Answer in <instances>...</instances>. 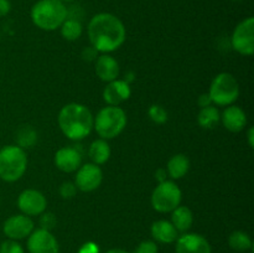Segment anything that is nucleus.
Masks as SVG:
<instances>
[{"label": "nucleus", "instance_id": "nucleus-2", "mask_svg": "<svg viewBox=\"0 0 254 253\" xmlns=\"http://www.w3.org/2000/svg\"><path fill=\"white\" fill-rule=\"evenodd\" d=\"M94 118L86 106L79 103L66 104L59 113V126L62 133L72 140H81L91 134Z\"/></svg>", "mask_w": 254, "mask_h": 253}, {"label": "nucleus", "instance_id": "nucleus-6", "mask_svg": "<svg viewBox=\"0 0 254 253\" xmlns=\"http://www.w3.org/2000/svg\"><path fill=\"white\" fill-rule=\"evenodd\" d=\"M208 94L217 106H232L240 96V86L235 76L222 72L212 79Z\"/></svg>", "mask_w": 254, "mask_h": 253}, {"label": "nucleus", "instance_id": "nucleus-13", "mask_svg": "<svg viewBox=\"0 0 254 253\" xmlns=\"http://www.w3.org/2000/svg\"><path fill=\"white\" fill-rule=\"evenodd\" d=\"M176 253H212V250L203 236L184 233L176 240Z\"/></svg>", "mask_w": 254, "mask_h": 253}, {"label": "nucleus", "instance_id": "nucleus-17", "mask_svg": "<svg viewBox=\"0 0 254 253\" xmlns=\"http://www.w3.org/2000/svg\"><path fill=\"white\" fill-rule=\"evenodd\" d=\"M96 74L104 82L114 81L119 76V63L111 55H101L97 57Z\"/></svg>", "mask_w": 254, "mask_h": 253}, {"label": "nucleus", "instance_id": "nucleus-15", "mask_svg": "<svg viewBox=\"0 0 254 253\" xmlns=\"http://www.w3.org/2000/svg\"><path fill=\"white\" fill-rule=\"evenodd\" d=\"M131 94L129 82L124 79H114L108 82V86L103 91V99L108 103V106H117L129 99Z\"/></svg>", "mask_w": 254, "mask_h": 253}, {"label": "nucleus", "instance_id": "nucleus-24", "mask_svg": "<svg viewBox=\"0 0 254 253\" xmlns=\"http://www.w3.org/2000/svg\"><path fill=\"white\" fill-rule=\"evenodd\" d=\"M16 141L20 148H31L37 141L36 130L30 126H21L16 131Z\"/></svg>", "mask_w": 254, "mask_h": 253}, {"label": "nucleus", "instance_id": "nucleus-11", "mask_svg": "<svg viewBox=\"0 0 254 253\" xmlns=\"http://www.w3.org/2000/svg\"><path fill=\"white\" fill-rule=\"evenodd\" d=\"M34 231V221L26 215H14L6 218L2 225V232L9 240H22L29 237Z\"/></svg>", "mask_w": 254, "mask_h": 253}, {"label": "nucleus", "instance_id": "nucleus-10", "mask_svg": "<svg viewBox=\"0 0 254 253\" xmlns=\"http://www.w3.org/2000/svg\"><path fill=\"white\" fill-rule=\"evenodd\" d=\"M27 250L30 253H60V246L51 231L37 228L30 233Z\"/></svg>", "mask_w": 254, "mask_h": 253}, {"label": "nucleus", "instance_id": "nucleus-27", "mask_svg": "<svg viewBox=\"0 0 254 253\" xmlns=\"http://www.w3.org/2000/svg\"><path fill=\"white\" fill-rule=\"evenodd\" d=\"M0 253H24V248L14 240H6L0 245Z\"/></svg>", "mask_w": 254, "mask_h": 253}, {"label": "nucleus", "instance_id": "nucleus-8", "mask_svg": "<svg viewBox=\"0 0 254 253\" xmlns=\"http://www.w3.org/2000/svg\"><path fill=\"white\" fill-rule=\"evenodd\" d=\"M231 42L238 54L252 56L254 52V17H247L236 26Z\"/></svg>", "mask_w": 254, "mask_h": 253}, {"label": "nucleus", "instance_id": "nucleus-35", "mask_svg": "<svg viewBox=\"0 0 254 253\" xmlns=\"http://www.w3.org/2000/svg\"><path fill=\"white\" fill-rule=\"evenodd\" d=\"M248 143H250L251 148H253V146H254V130H253V128H250V130H248Z\"/></svg>", "mask_w": 254, "mask_h": 253}, {"label": "nucleus", "instance_id": "nucleus-21", "mask_svg": "<svg viewBox=\"0 0 254 253\" xmlns=\"http://www.w3.org/2000/svg\"><path fill=\"white\" fill-rule=\"evenodd\" d=\"M189 169H190V160H189L188 156L184 155V154H176L169 160L166 171H168V175L170 178L178 180V179H181L188 174Z\"/></svg>", "mask_w": 254, "mask_h": 253}, {"label": "nucleus", "instance_id": "nucleus-16", "mask_svg": "<svg viewBox=\"0 0 254 253\" xmlns=\"http://www.w3.org/2000/svg\"><path fill=\"white\" fill-rule=\"evenodd\" d=\"M221 121L226 129L233 131V133H237V131L242 130L247 124V116L241 107L228 106L223 111Z\"/></svg>", "mask_w": 254, "mask_h": 253}, {"label": "nucleus", "instance_id": "nucleus-28", "mask_svg": "<svg viewBox=\"0 0 254 253\" xmlns=\"http://www.w3.org/2000/svg\"><path fill=\"white\" fill-rule=\"evenodd\" d=\"M77 190H78V189L76 188V185H74L73 183L66 181V183H64L60 186V195H61L62 198L69 200V198H73L74 196H76Z\"/></svg>", "mask_w": 254, "mask_h": 253}, {"label": "nucleus", "instance_id": "nucleus-36", "mask_svg": "<svg viewBox=\"0 0 254 253\" xmlns=\"http://www.w3.org/2000/svg\"><path fill=\"white\" fill-rule=\"evenodd\" d=\"M106 253H130L126 250H121V248H113V250H109L108 252Z\"/></svg>", "mask_w": 254, "mask_h": 253}, {"label": "nucleus", "instance_id": "nucleus-25", "mask_svg": "<svg viewBox=\"0 0 254 253\" xmlns=\"http://www.w3.org/2000/svg\"><path fill=\"white\" fill-rule=\"evenodd\" d=\"M82 31H83V27L78 20L66 19L61 25V35L64 36V39L68 40V41H74V40L79 39Z\"/></svg>", "mask_w": 254, "mask_h": 253}, {"label": "nucleus", "instance_id": "nucleus-30", "mask_svg": "<svg viewBox=\"0 0 254 253\" xmlns=\"http://www.w3.org/2000/svg\"><path fill=\"white\" fill-rule=\"evenodd\" d=\"M133 253H158V246L154 241H143Z\"/></svg>", "mask_w": 254, "mask_h": 253}, {"label": "nucleus", "instance_id": "nucleus-18", "mask_svg": "<svg viewBox=\"0 0 254 253\" xmlns=\"http://www.w3.org/2000/svg\"><path fill=\"white\" fill-rule=\"evenodd\" d=\"M151 236L155 241L160 243L170 245L179 238V232L170 221L159 220L151 225Z\"/></svg>", "mask_w": 254, "mask_h": 253}, {"label": "nucleus", "instance_id": "nucleus-4", "mask_svg": "<svg viewBox=\"0 0 254 253\" xmlns=\"http://www.w3.org/2000/svg\"><path fill=\"white\" fill-rule=\"evenodd\" d=\"M27 168V156L22 148L6 145L0 149V179L15 183L22 178Z\"/></svg>", "mask_w": 254, "mask_h": 253}, {"label": "nucleus", "instance_id": "nucleus-23", "mask_svg": "<svg viewBox=\"0 0 254 253\" xmlns=\"http://www.w3.org/2000/svg\"><path fill=\"white\" fill-rule=\"evenodd\" d=\"M228 245L237 252H246L252 248L253 242L248 233L243 232V231H235L231 233L230 238H228Z\"/></svg>", "mask_w": 254, "mask_h": 253}, {"label": "nucleus", "instance_id": "nucleus-1", "mask_svg": "<svg viewBox=\"0 0 254 253\" xmlns=\"http://www.w3.org/2000/svg\"><path fill=\"white\" fill-rule=\"evenodd\" d=\"M126 35L123 22L109 12L94 15L88 24V37L92 47L102 54L118 50L126 41Z\"/></svg>", "mask_w": 254, "mask_h": 253}, {"label": "nucleus", "instance_id": "nucleus-37", "mask_svg": "<svg viewBox=\"0 0 254 253\" xmlns=\"http://www.w3.org/2000/svg\"><path fill=\"white\" fill-rule=\"evenodd\" d=\"M60 1H62L64 4V2H72V1H74V0H60Z\"/></svg>", "mask_w": 254, "mask_h": 253}, {"label": "nucleus", "instance_id": "nucleus-32", "mask_svg": "<svg viewBox=\"0 0 254 253\" xmlns=\"http://www.w3.org/2000/svg\"><path fill=\"white\" fill-rule=\"evenodd\" d=\"M211 104H212V101H211V97L208 93H203L198 97V106H200L201 108H203V107H208L211 106Z\"/></svg>", "mask_w": 254, "mask_h": 253}, {"label": "nucleus", "instance_id": "nucleus-34", "mask_svg": "<svg viewBox=\"0 0 254 253\" xmlns=\"http://www.w3.org/2000/svg\"><path fill=\"white\" fill-rule=\"evenodd\" d=\"M79 253H98V247L93 243H87V245L83 246Z\"/></svg>", "mask_w": 254, "mask_h": 253}, {"label": "nucleus", "instance_id": "nucleus-14", "mask_svg": "<svg viewBox=\"0 0 254 253\" xmlns=\"http://www.w3.org/2000/svg\"><path fill=\"white\" fill-rule=\"evenodd\" d=\"M55 164L64 173H73L82 165V154L77 148L64 146L57 150L55 155Z\"/></svg>", "mask_w": 254, "mask_h": 253}, {"label": "nucleus", "instance_id": "nucleus-12", "mask_svg": "<svg viewBox=\"0 0 254 253\" xmlns=\"http://www.w3.org/2000/svg\"><path fill=\"white\" fill-rule=\"evenodd\" d=\"M17 206L24 215L39 216L46 210L47 201L42 192L35 189H27L17 197Z\"/></svg>", "mask_w": 254, "mask_h": 253}, {"label": "nucleus", "instance_id": "nucleus-31", "mask_svg": "<svg viewBox=\"0 0 254 253\" xmlns=\"http://www.w3.org/2000/svg\"><path fill=\"white\" fill-rule=\"evenodd\" d=\"M11 10V4L9 0H0V17L6 16Z\"/></svg>", "mask_w": 254, "mask_h": 253}, {"label": "nucleus", "instance_id": "nucleus-5", "mask_svg": "<svg viewBox=\"0 0 254 253\" xmlns=\"http://www.w3.org/2000/svg\"><path fill=\"white\" fill-rule=\"evenodd\" d=\"M127 126V114L117 106L104 107L94 119L93 128L102 139H113L124 130Z\"/></svg>", "mask_w": 254, "mask_h": 253}, {"label": "nucleus", "instance_id": "nucleus-20", "mask_svg": "<svg viewBox=\"0 0 254 253\" xmlns=\"http://www.w3.org/2000/svg\"><path fill=\"white\" fill-rule=\"evenodd\" d=\"M88 156L96 165L107 163L111 158V146L107 143L106 139L101 138L94 140L88 149Z\"/></svg>", "mask_w": 254, "mask_h": 253}, {"label": "nucleus", "instance_id": "nucleus-22", "mask_svg": "<svg viewBox=\"0 0 254 253\" xmlns=\"http://www.w3.org/2000/svg\"><path fill=\"white\" fill-rule=\"evenodd\" d=\"M220 121H221L220 112H218L217 108H215V107L212 106L201 108L200 113H198L197 116L198 124H200V126H202V128L205 129L215 128Z\"/></svg>", "mask_w": 254, "mask_h": 253}, {"label": "nucleus", "instance_id": "nucleus-33", "mask_svg": "<svg viewBox=\"0 0 254 253\" xmlns=\"http://www.w3.org/2000/svg\"><path fill=\"white\" fill-rule=\"evenodd\" d=\"M155 178L156 180H158V183H163V181H165L166 178H168V171L163 168L158 169V170L155 171Z\"/></svg>", "mask_w": 254, "mask_h": 253}, {"label": "nucleus", "instance_id": "nucleus-3", "mask_svg": "<svg viewBox=\"0 0 254 253\" xmlns=\"http://www.w3.org/2000/svg\"><path fill=\"white\" fill-rule=\"evenodd\" d=\"M67 19V9L60 0H39L31 9V20L39 29L54 31Z\"/></svg>", "mask_w": 254, "mask_h": 253}, {"label": "nucleus", "instance_id": "nucleus-19", "mask_svg": "<svg viewBox=\"0 0 254 253\" xmlns=\"http://www.w3.org/2000/svg\"><path fill=\"white\" fill-rule=\"evenodd\" d=\"M171 223L178 230V232H186L191 228L193 223L192 211L186 206H178L171 211Z\"/></svg>", "mask_w": 254, "mask_h": 253}, {"label": "nucleus", "instance_id": "nucleus-26", "mask_svg": "<svg viewBox=\"0 0 254 253\" xmlns=\"http://www.w3.org/2000/svg\"><path fill=\"white\" fill-rule=\"evenodd\" d=\"M149 117H150L151 121L156 124H164L168 121V112L165 111V108H163L159 104H154L149 108L148 111Z\"/></svg>", "mask_w": 254, "mask_h": 253}, {"label": "nucleus", "instance_id": "nucleus-9", "mask_svg": "<svg viewBox=\"0 0 254 253\" xmlns=\"http://www.w3.org/2000/svg\"><path fill=\"white\" fill-rule=\"evenodd\" d=\"M103 180V171L93 163L79 166L76 174V188L83 192H91L101 186Z\"/></svg>", "mask_w": 254, "mask_h": 253}, {"label": "nucleus", "instance_id": "nucleus-29", "mask_svg": "<svg viewBox=\"0 0 254 253\" xmlns=\"http://www.w3.org/2000/svg\"><path fill=\"white\" fill-rule=\"evenodd\" d=\"M56 217H55L54 213L51 212H42L41 217H40V226L42 230L46 231H51L52 228L56 226Z\"/></svg>", "mask_w": 254, "mask_h": 253}, {"label": "nucleus", "instance_id": "nucleus-7", "mask_svg": "<svg viewBox=\"0 0 254 253\" xmlns=\"http://www.w3.org/2000/svg\"><path fill=\"white\" fill-rule=\"evenodd\" d=\"M183 192L174 181L165 180L159 183L151 195V206L158 212H171L180 206Z\"/></svg>", "mask_w": 254, "mask_h": 253}]
</instances>
